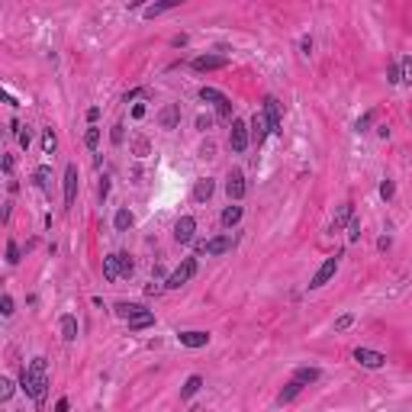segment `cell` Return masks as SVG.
Here are the masks:
<instances>
[{"mask_svg": "<svg viewBox=\"0 0 412 412\" xmlns=\"http://www.w3.org/2000/svg\"><path fill=\"white\" fill-rule=\"evenodd\" d=\"M20 390L26 393L35 406L45 403V393H48V361L39 354L29 361V367L20 370Z\"/></svg>", "mask_w": 412, "mask_h": 412, "instance_id": "1", "label": "cell"}, {"mask_svg": "<svg viewBox=\"0 0 412 412\" xmlns=\"http://www.w3.org/2000/svg\"><path fill=\"white\" fill-rule=\"evenodd\" d=\"M193 277H197V258H184V261H180V268H177L174 274H167L164 290H180L184 284H190Z\"/></svg>", "mask_w": 412, "mask_h": 412, "instance_id": "2", "label": "cell"}, {"mask_svg": "<svg viewBox=\"0 0 412 412\" xmlns=\"http://www.w3.org/2000/svg\"><path fill=\"white\" fill-rule=\"evenodd\" d=\"M338 261H342V254H335V258H325L322 261V268L312 274V280H309V290H322L325 284L335 277V271H338Z\"/></svg>", "mask_w": 412, "mask_h": 412, "instance_id": "3", "label": "cell"}, {"mask_svg": "<svg viewBox=\"0 0 412 412\" xmlns=\"http://www.w3.org/2000/svg\"><path fill=\"white\" fill-rule=\"evenodd\" d=\"M251 142V132H248V123L245 119H232V132H229V145H232V152H245Z\"/></svg>", "mask_w": 412, "mask_h": 412, "instance_id": "4", "label": "cell"}, {"mask_svg": "<svg viewBox=\"0 0 412 412\" xmlns=\"http://www.w3.org/2000/svg\"><path fill=\"white\" fill-rule=\"evenodd\" d=\"M354 361L367 370H380L386 367V354L383 351H373V348H354Z\"/></svg>", "mask_w": 412, "mask_h": 412, "instance_id": "5", "label": "cell"}, {"mask_svg": "<svg viewBox=\"0 0 412 412\" xmlns=\"http://www.w3.org/2000/svg\"><path fill=\"white\" fill-rule=\"evenodd\" d=\"M245 190H248L245 174H241L238 167H232V171L226 174V193H229V200H241V197H245Z\"/></svg>", "mask_w": 412, "mask_h": 412, "instance_id": "6", "label": "cell"}, {"mask_svg": "<svg viewBox=\"0 0 412 412\" xmlns=\"http://www.w3.org/2000/svg\"><path fill=\"white\" fill-rule=\"evenodd\" d=\"M264 116H268L271 132H284V116H280V100L277 97H264Z\"/></svg>", "mask_w": 412, "mask_h": 412, "instance_id": "7", "label": "cell"}, {"mask_svg": "<svg viewBox=\"0 0 412 412\" xmlns=\"http://www.w3.org/2000/svg\"><path fill=\"white\" fill-rule=\"evenodd\" d=\"M78 180H81L78 164H68V167H65V206H68V210H71V206H74V200H78Z\"/></svg>", "mask_w": 412, "mask_h": 412, "instance_id": "8", "label": "cell"}, {"mask_svg": "<svg viewBox=\"0 0 412 412\" xmlns=\"http://www.w3.org/2000/svg\"><path fill=\"white\" fill-rule=\"evenodd\" d=\"M177 342L184 345V348H206V345H210V332H203V329L177 332Z\"/></svg>", "mask_w": 412, "mask_h": 412, "instance_id": "9", "label": "cell"}, {"mask_svg": "<svg viewBox=\"0 0 412 412\" xmlns=\"http://www.w3.org/2000/svg\"><path fill=\"white\" fill-rule=\"evenodd\" d=\"M248 132H251L254 145H264V139H268V132H271L268 116H264V113H254V116H251V123H248Z\"/></svg>", "mask_w": 412, "mask_h": 412, "instance_id": "10", "label": "cell"}, {"mask_svg": "<svg viewBox=\"0 0 412 412\" xmlns=\"http://www.w3.org/2000/svg\"><path fill=\"white\" fill-rule=\"evenodd\" d=\"M193 232H197V219H193V216H180V219L174 222V238L180 241V245H187V241L193 238Z\"/></svg>", "mask_w": 412, "mask_h": 412, "instance_id": "11", "label": "cell"}, {"mask_svg": "<svg viewBox=\"0 0 412 412\" xmlns=\"http://www.w3.org/2000/svg\"><path fill=\"white\" fill-rule=\"evenodd\" d=\"M193 71H219L229 65V58L226 55H200V58H193Z\"/></svg>", "mask_w": 412, "mask_h": 412, "instance_id": "12", "label": "cell"}, {"mask_svg": "<svg viewBox=\"0 0 412 412\" xmlns=\"http://www.w3.org/2000/svg\"><path fill=\"white\" fill-rule=\"evenodd\" d=\"M180 123V103H164L161 113H158V126L161 129H177Z\"/></svg>", "mask_w": 412, "mask_h": 412, "instance_id": "13", "label": "cell"}, {"mask_svg": "<svg viewBox=\"0 0 412 412\" xmlns=\"http://www.w3.org/2000/svg\"><path fill=\"white\" fill-rule=\"evenodd\" d=\"M32 180H35V187H39L45 197H52V180H55V174H52V167L48 164H39L32 171Z\"/></svg>", "mask_w": 412, "mask_h": 412, "instance_id": "14", "label": "cell"}, {"mask_svg": "<svg viewBox=\"0 0 412 412\" xmlns=\"http://www.w3.org/2000/svg\"><path fill=\"white\" fill-rule=\"evenodd\" d=\"M232 235H216V238H210L206 241V254H213V258H219V254H226V251H232Z\"/></svg>", "mask_w": 412, "mask_h": 412, "instance_id": "15", "label": "cell"}, {"mask_svg": "<svg viewBox=\"0 0 412 412\" xmlns=\"http://www.w3.org/2000/svg\"><path fill=\"white\" fill-rule=\"evenodd\" d=\"M145 312H148V309H145L142 303H116V316H119V319H126V322L145 316Z\"/></svg>", "mask_w": 412, "mask_h": 412, "instance_id": "16", "label": "cell"}, {"mask_svg": "<svg viewBox=\"0 0 412 412\" xmlns=\"http://www.w3.org/2000/svg\"><path fill=\"white\" fill-rule=\"evenodd\" d=\"M213 190H216L213 180H210V177H200L197 184H193V200H197V203H206V200L213 197Z\"/></svg>", "mask_w": 412, "mask_h": 412, "instance_id": "17", "label": "cell"}, {"mask_svg": "<svg viewBox=\"0 0 412 412\" xmlns=\"http://www.w3.org/2000/svg\"><path fill=\"white\" fill-rule=\"evenodd\" d=\"M293 380H299L303 386L319 383V380H322V370H319V367H296V370H293Z\"/></svg>", "mask_w": 412, "mask_h": 412, "instance_id": "18", "label": "cell"}, {"mask_svg": "<svg viewBox=\"0 0 412 412\" xmlns=\"http://www.w3.org/2000/svg\"><path fill=\"white\" fill-rule=\"evenodd\" d=\"M351 219H354V203H342L332 219V229H342V226H351Z\"/></svg>", "mask_w": 412, "mask_h": 412, "instance_id": "19", "label": "cell"}, {"mask_svg": "<svg viewBox=\"0 0 412 412\" xmlns=\"http://www.w3.org/2000/svg\"><path fill=\"white\" fill-rule=\"evenodd\" d=\"M132 222H136V216H132V213L126 210V206H119L116 216H113V229H116V232H129V226H132Z\"/></svg>", "mask_w": 412, "mask_h": 412, "instance_id": "20", "label": "cell"}, {"mask_svg": "<svg viewBox=\"0 0 412 412\" xmlns=\"http://www.w3.org/2000/svg\"><path fill=\"white\" fill-rule=\"evenodd\" d=\"M299 390H303V383H299V380H290V383L284 386V390L277 393V403H280V406H287V403H293V399L299 396Z\"/></svg>", "mask_w": 412, "mask_h": 412, "instance_id": "21", "label": "cell"}, {"mask_svg": "<svg viewBox=\"0 0 412 412\" xmlns=\"http://www.w3.org/2000/svg\"><path fill=\"white\" fill-rule=\"evenodd\" d=\"M58 325H62V338H65V342H74V338H78V319L71 316V312H65Z\"/></svg>", "mask_w": 412, "mask_h": 412, "instance_id": "22", "label": "cell"}, {"mask_svg": "<svg viewBox=\"0 0 412 412\" xmlns=\"http://www.w3.org/2000/svg\"><path fill=\"white\" fill-rule=\"evenodd\" d=\"M200 386H203V377L200 373H193V377L184 380V386H180V399H190V396H197L200 393Z\"/></svg>", "mask_w": 412, "mask_h": 412, "instance_id": "23", "label": "cell"}, {"mask_svg": "<svg viewBox=\"0 0 412 412\" xmlns=\"http://www.w3.org/2000/svg\"><path fill=\"white\" fill-rule=\"evenodd\" d=\"M174 7H177V0H164V4H152V7H145V10H142V16H145V20H155V16L167 13V10H174Z\"/></svg>", "mask_w": 412, "mask_h": 412, "instance_id": "24", "label": "cell"}, {"mask_svg": "<svg viewBox=\"0 0 412 412\" xmlns=\"http://www.w3.org/2000/svg\"><path fill=\"white\" fill-rule=\"evenodd\" d=\"M241 213H245L241 206H226V210H222V226H226V229L238 226V222H241Z\"/></svg>", "mask_w": 412, "mask_h": 412, "instance_id": "25", "label": "cell"}, {"mask_svg": "<svg viewBox=\"0 0 412 412\" xmlns=\"http://www.w3.org/2000/svg\"><path fill=\"white\" fill-rule=\"evenodd\" d=\"M103 277H106V280H119V261H116V254H106V258H103Z\"/></svg>", "mask_w": 412, "mask_h": 412, "instance_id": "26", "label": "cell"}, {"mask_svg": "<svg viewBox=\"0 0 412 412\" xmlns=\"http://www.w3.org/2000/svg\"><path fill=\"white\" fill-rule=\"evenodd\" d=\"M200 100L203 103H213V106H219L226 100V93H219L216 87H200Z\"/></svg>", "mask_w": 412, "mask_h": 412, "instance_id": "27", "label": "cell"}, {"mask_svg": "<svg viewBox=\"0 0 412 412\" xmlns=\"http://www.w3.org/2000/svg\"><path fill=\"white\" fill-rule=\"evenodd\" d=\"M119 261V277H132L136 274V261H132V254H116Z\"/></svg>", "mask_w": 412, "mask_h": 412, "instance_id": "28", "label": "cell"}, {"mask_svg": "<svg viewBox=\"0 0 412 412\" xmlns=\"http://www.w3.org/2000/svg\"><path fill=\"white\" fill-rule=\"evenodd\" d=\"M148 325H155V312H152V309L145 312V316L132 319V322H129V332H142V329H148Z\"/></svg>", "mask_w": 412, "mask_h": 412, "instance_id": "29", "label": "cell"}, {"mask_svg": "<svg viewBox=\"0 0 412 412\" xmlns=\"http://www.w3.org/2000/svg\"><path fill=\"white\" fill-rule=\"evenodd\" d=\"M399 74H403V84L406 87H412V58H399Z\"/></svg>", "mask_w": 412, "mask_h": 412, "instance_id": "30", "label": "cell"}, {"mask_svg": "<svg viewBox=\"0 0 412 412\" xmlns=\"http://www.w3.org/2000/svg\"><path fill=\"white\" fill-rule=\"evenodd\" d=\"M42 148H45V155H55L58 139H55V132H52V129H45V132H42Z\"/></svg>", "mask_w": 412, "mask_h": 412, "instance_id": "31", "label": "cell"}, {"mask_svg": "<svg viewBox=\"0 0 412 412\" xmlns=\"http://www.w3.org/2000/svg\"><path fill=\"white\" fill-rule=\"evenodd\" d=\"M7 264H10V268H16V264H20V245H16L13 238L7 241Z\"/></svg>", "mask_w": 412, "mask_h": 412, "instance_id": "32", "label": "cell"}, {"mask_svg": "<svg viewBox=\"0 0 412 412\" xmlns=\"http://www.w3.org/2000/svg\"><path fill=\"white\" fill-rule=\"evenodd\" d=\"M152 152V145H148V139H136V142H132V155H136V158H145V155H148Z\"/></svg>", "mask_w": 412, "mask_h": 412, "instance_id": "33", "label": "cell"}, {"mask_svg": "<svg viewBox=\"0 0 412 412\" xmlns=\"http://www.w3.org/2000/svg\"><path fill=\"white\" fill-rule=\"evenodd\" d=\"M84 145H87L90 152L97 148V145H100V129H97V126H90L87 132H84Z\"/></svg>", "mask_w": 412, "mask_h": 412, "instance_id": "34", "label": "cell"}, {"mask_svg": "<svg viewBox=\"0 0 412 412\" xmlns=\"http://www.w3.org/2000/svg\"><path fill=\"white\" fill-rule=\"evenodd\" d=\"M351 325H354V312H342V316L335 319V332H345Z\"/></svg>", "mask_w": 412, "mask_h": 412, "instance_id": "35", "label": "cell"}, {"mask_svg": "<svg viewBox=\"0 0 412 412\" xmlns=\"http://www.w3.org/2000/svg\"><path fill=\"white\" fill-rule=\"evenodd\" d=\"M13 390H16V386H13V380H7V377L0 380V403H7V399L13 396Z\"/></svg>", "mask_w": 412, "mask_h": 412, "instance_id": "36", "label": "cell"}, {"mask_svg": "<svg viewBox=\"0 0 412 412\" xmlns=\"http://www.w3.org/2000/svg\"><path fill=\"white\" fill-rule=\"evenodd\" d=\"M393 193H396V184H393V180H390V177L380 180V197H383V200H393Z\"/></svg>", "mask_w": 412, "mask_h": 412, "instance_id": "37", "label": "cell"}, {"mask_svg": "<svg viewBox=\"0 0 412 412\" xmlns=\"http://www.w3.org/2000/svg\"><path fill=\"white\" fill-rule=\"evenodd\" d=\"M0 312H4L7 319L13 316V296H10V293H4V296H0Z\"/></svg>", "mask_w": 412, "mask_h": 412, "instance_id": "38", "label": "cell"}, {"mask_svg": "<svg viewBox=\"0 0 412 412\" xmlns=\"http://www.w3.org/2000/svg\"><path fill=\"white\" fill-rule=\"evenodd\" d=\"M386 81H390V84H403V74H399V62H393L390 68H386Z\"/></svg>", "mask_w": 412, "mask_h": 412, "instance_id": "39", "label": "cell"}, {"mask_svg": "<svg viewBox=\"0 0 412 412\" xmlns=\"http://www.w3.org/2000/svg\"><path fill=\"white\" fill-rule=\"evenodd\" d=\"M373 116H377L373 110H370V113H364V116H361L358 123H354V129H358V132H367V129H370V123H373Z\"/></svg>", "mask_w": 412, "mask_h": 412, "instance_id": "40", "label": "cell"}, {"mask_svg": "<svg viewBox=\"0 0 412 412\" xmlns=\"http://www.w3.org/2000/svg\"><path fill=\"white\" fill-rule=\"evenodd\" d=\"M110 139H113V145H123V139H126V126H123V123H116V126H113V132H110Z\"/></svg>", "mask_w": 412, "mask_h": 412, "instance_id": "41", "label": "cell"}, {"mask_svg": "<svg viewBox=\"0 0 412 412\" xmlns=\"http://www.w3.org/2000/svg\"><path fill=\"white\" fill-rule=\"evenodd\" d=\"M361 238V219L354 216V219H351V226H348V241H358Z\"/></svg>", "mask_w": 412, "mask_h": 412, "instance_id": "42", "label": "cell"}, {"mask_svg": "<svg viewBox=\"0 0 412 412\" xmlns=\"http://www.w3.org/2000/svg\"><path fill=\"white\" fill-rule=\"evenodd\" d=\"M193 126H197L200 132H206V129H210V126H213V116H206V113H200L197 119H193Z\"/></svg>", "mask_w": 412, "mask_h": 412, "instance_id": "43", "label": "cell"}, {"mask_svg": "<svg viewBox=\"0 0 412 412\" xmlns=\"http://www.w3.org/2000/svg\"><path fill=\"white\" fill-rule=\"evenodd\" d=\"M299 55H303V58L312 55V39H309V35H303V39H299Z\"/></svg>", "mask_w": 412, "mask_h": 412, "instance_id": "44", "label": "cell"}, {"mask_svg": "<svg viewBox=\"0 0 412 412\" xmlns=\"http://www.w3.org/2000/svg\"><path fill=\"white\" fill-rule=\"evenodd\" d=\"M200 155H203V158H216V145H213V142H203Z\"/></svg>", "mask_w": 412, "mask_h": 412, "instance_id": "45", "label": "cell"}, {"mask_svg": "<svg viewBox=\"0 0 412 412\" xmlns=\"http://www.w3.org/2000/svg\"><path fill=\"white\" fill-rule=\"evenodd\" d=\"M142 93H145L142 87H136V90H129V93H123V103H132V100H139Z\"/></svg>", "mask_w": 412, "mask_h": 412, "instance_id": "46", "label": "cell"}, {"mask_svg": "<svg viewBox=\"0 0 412 412\" xmlns=\"http://www.w3.org/2000/svg\"><path fill=\"white\" fill-rule=\"evenodd\" d=\"M16 139H20V145H23V148H29V142H32V136H29V132H16Z\"/></svg>", "mask_w": 412, "mask_h": 412, "instance_id": "47", "label": "cell"}, {"mask_svg": "<svg viewBox=\"0 0 412 412\" xmlns=\"http://www.w3.org/2000/svg\"><path fill=\"white\" fill-rule=\"evenodd\" d=\"M97 119H100V106H90V110H87V123L93 126V123H97Z\"/></svg>", "mask_w": 412, "mask_h": 412, "instance_id": "48", "label": "cell"}, {"mask_svg": "<svg viewBox=\"0 0 412 412\" xmlns=\"http://www.w3.org/2000/svg\"><path fill=\"white\" fill-rule=\"evenodd\" d=\"M390 245H393V238H390V235H380V238H377V248H380V251H386Z\"/></svg>", "mask_w": 412, "mask_h": 412, "instance_id": "49", "label": "cell"}, {"mask_svg": "<svg viewBox=\"0 0 412 412\" xmlns=\"http://www.w3.org/2000/svg\"><path fill=\"white\" fill-rule=\"evenodd\" d=\"M68 406H71V403H68V396H62V399L55 403V409H52V412H68Z\"/></svg>", "mask_w": 412, "mask_h": 412, "instance_id": "50", "label": "cell"}, {"mask_svg": "<svg viewBox=\"0 0 412 412\" xmlns=\"http://www.w3.org/2000/svg\"><path fill=\"white\" fill-rule=\"evenodd\" d=\"M161 290H164V284H148V287H145V293L155 296V293H161Z\"/></svg>", "mask_w": 412, "mask_h": 412, "instance_id": "51", "label": "cell"}, {"mask_svg": "<svg viewBox=\"0 0 412 412\" xmlns=\"http://www.w3.org/2000/svg\"><path fill=\"white\" fill-rule=\"evenodd\" d=\"M106 193H110V177L100 180V200H106Z\"/></svg>", "mask_w": 412, "mask_h": 412, "instance_id": "52", "label": "cell"}, {"mask_svg": "<svg viewBox=\"0 0 412 412\" xmlns=\"http://www.w3.org/2000/svg\"><path fill=\"white\" fill-rule=\"evenodd\" d=\"M171 45H174V48H184V45H187V35H184V32H180V35H174V39H171Z\"/></svg>", "mask_w": 412, "mask_h": 412, "instance_id": "53", "label": "cell"}, {"mask_svg": "<svg viewBox=\"0 0 412 412\" xmlns=\"http://www.w3.org/2000/svg\"><path fill=\"white\" fill-rule=\"evenodd\" d=\"M145 116V103H136L132 106V119H142Z\"/></svg>", "mask_w": 412, "mask_h": 412, "instance_id": "54", "label": "cell"}, {"mask_svg": "<svg viewBox=\"0 0 412 412\" xmlns=\"http://www.w3.org/2000/svg\"><path fill=\"white\" fill-rule=\"evenodd\" d=\"M4 171H7V174H13V158H10V155L4 158Z\"/></svg>", "mask_w": 412, "mask_h": 412, "instance_id": "55", "label": "cell"}, {"mask_svg": "<svg viewBox=\"0 0 412 412\" xmlns=\"http://www.w3.org/2000/svg\"><path fill=\"white\" fill-rule=\"evenodd\" d=\"M190 412H200V409H190Z\"/></svg>", "mask_w": 412, "mask_h": 412, "instance_id": "56", "label": "cell"}]
</instances>
